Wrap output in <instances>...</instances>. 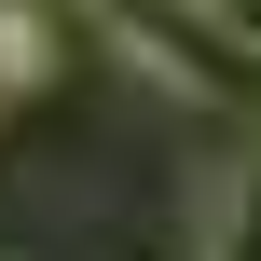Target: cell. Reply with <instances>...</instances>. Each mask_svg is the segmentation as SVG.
Returning <instances> with one entry per match:
<instances>
[{
	"instance_id": "cell-3",
	"label": "cell",
	"mask_w": 261,
	"mask_h": 261,
	"mask_svg": "<svg viewBox=\"0 0 261 261\" xmlns=\"http://www.w3.org/2000/svg\"><path fill=\"white\" fill-rule=\"evenodd\" d=\"M193 261H261V165L206 206V248H193Z\"/></svg>"
},
{
	"instance_id": "cell-4",
	"label": "cell",
	"mask_w": 261,
	"mask_h": 261,
	"mask_svg": "<svg viewBox=\"0 0 261 261\" xmlns=\"http://www.w3.org/2000/svg\"><path fill=\"white\" fill-rule=\"evenodd\" d=\"M220 28H234V41H248V55H261V0H220Z\"/></svg>"
},
{
	"instance_id": "cell-1",
	"label": "cell",
	"mask_w": 261,
	"mask_h": 261,
	"mask_svg": "<svg viewBox=\"0 0 261 261\" xmlns=\"http://www.w3.org/2000/svg\"><path fill=\"white\" fill-rule=\"evenodd\" d=\"M96 28H110V55L124 69H151L165 96H193V110H220L234 83H248V41L220 28V0H83Z\"/></svg>"
},
{
	"instance_id": "cell-2",
	"label": "cell",
	"mask_w": 261,
	"mask_h": 261,
	"mask_svg": "<svg viewBox=\"0 0 261 261\" xmlns=\"http://www.w3.org/2000/svg\"><path fill=\"white\" fill-rule=\"evenodd\" d=\"M55 28H69V0H0V96L55 83Z\"/></svg>"
}]
</instances>
